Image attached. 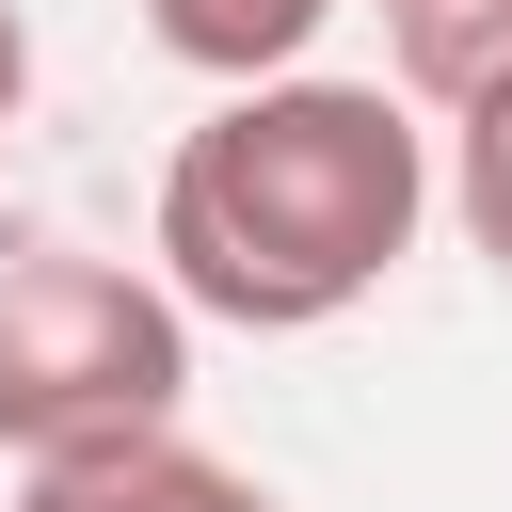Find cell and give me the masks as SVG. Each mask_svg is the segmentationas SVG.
Listing matches in <instances>:
<instances>
[{"instance_id":"1","label":"cell","mask_w":512,"mask_h":512,"mask_svg":"<svg viewBox=\"0 0 512 512\" xmlns=\"http://www.w3.org/2000/svg\"><path fill=\"white\" fill-rule=\"evenodd\" d=\"M432 208H448V176H432L416 96L304 64V80L208 96L176 128L160 208H144V272L224 336H320L416 256Z\"/></svg>"},{"instance_id":"2","label":"cell","mask_w":512,"mask_h":512,"mask_svg":"<svg viewBox=\"0 0 512 512\" xmlns=\"http://www.w3.org/2000/svg\"><path fill=\"white\" fill-rule=\"evenodd\" d=\"M192 400V304L112 256V240H0V448L64 464V448H128L176 432Z\"/></svg>"},{"instance_id":"3","label":"cell","mask_w":512,"mask_h":512,"mask_svg":"<svg viewBox=\"0 0 512 512\" xmlns=\"http://www.w3.org/2000/svg\"><path fill=\"white\" fill-rule=\"evenodd\" d=\"M16 512H288L256 464L192 448V432H128V448H64V464H16Z\"/></svg>"},{"instance_id":"4","label":"cell","mask_w":512,"mask_h":512,"mask_svg":"<svg viewBox=\"0 0 512 512\" xmlns=\"http://www.w3.org/2000/svg\"><path fill=\"white\" fill-rule=\"evenodd\" d=\"M320 16H336V0H144V32H160L192 80H224V96H256V80H304Z\"/></svg>"},{"instance_id":"5","label":"cell","mask_w":512,"mask_h":512,"mask_svg":"<svg viewBox=\"0 0 512 512\" xmlns=\"http://www.w3.org/2000/svg\"><path fill=\"white\" fill-rule=\"evenodd\" d=\"M384 80L416 112H464L512 80V0H384Z\"/></svg>"},{"instance_id":"6","label":"cell","mask_w":512,"mask_h":512,"mask_svg":"<svg viewBox=\"0 0 512 512\" xmlns=\"http://www.w3.org/2000/svg\"><path fill=\"white\" fill-rule=\"evenodd\" d=\"M432 176H448V224L512 272V80H496V96H464V112L432 128Z\"/></svg>"},{"instance_id":"7","label":"cell","mask_w":512,"mask_h":512,"mask_svg":"<svg viewBox=\"0 0 512 512\" xmlns=\"http://www.w3.org/2000/svg\"><path fill=\"white\" fill-rule=\"evenodd\" d=\"M16 112H32V16L0 0V144H16Z\"/></svg>"}]
</instances>
